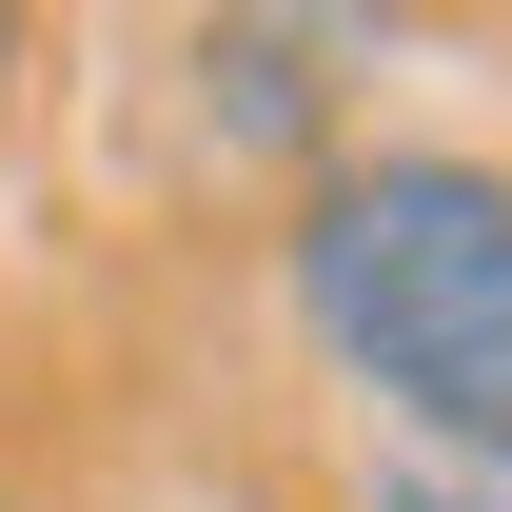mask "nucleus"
<instances>
[{
    "mask_svg": "<svg viewBox=\"0 0 512 512\" xmlns=\"http://www.w3.org/2000/svg\"><path fill=\"white\" fill-rule=\"evenodd\" d=\"M276 296L335 394H375V434H512V158L473 138H355L276 217Z\"/></svg>",
    "mask_w": 512,
    "mask_h": 512,
    "instance_id": "nucleus-1",
    "label": "nucleus"
},
{
    "mask_svg": "<svg viewBox=\"0 0 512 512\" xmlns=\"http://www.w3.org/2000/svg\"><path fill=\"white\" fill-rule=\"evenodd\" d=\"M355 79H375V20L355 0H237V20H178V99L217 158L256 178H316L355 158Z\"/></svg>",
    "mask_w": 512,
    "mask_h": 512,
    "instance_id": "nucleus-2",
    "label": "nucleus"
},
{
    "mask_svg": "<svg viewBox=\"0 0 512 512\" xmlns=\"http://www.w3.org/2000/svg\"><path fill=\"white\" fill-rule=\"evenodd\" d=\"M335 512H512V434H493V453H453V434H355Z\"/></svg>",
    "mask_w": 512,
    "mask_h": 512,
    "instance_id": "nucleus-3",
    "label": "nucleus"
},
{
    "mask_svg": "<svg viewBox=\"0 0 512 512\" xmlns=\"http://www.w3.org/2000/svg\"><path fill=\"white\" fill-rule=\"evenodd\" d=\"M20 60H40V20H20V0H0V99H20Z\"/></svg>",
    "mask_w": 512,
    "mask_h": 512,
    "instance_id": "nucleus-4",
    "label": "nucleus"
}]
</instances>
